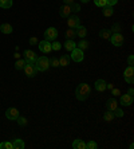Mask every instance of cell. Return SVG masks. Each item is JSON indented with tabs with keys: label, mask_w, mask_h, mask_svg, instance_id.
I'll return each mask as SVG.
<instances>
[{
	"label": "cell",
	"mask_w": 134,
	"mask_h": 149,
	"mask_svg": "<svg viewBox=\"0 0 134 149\" xmlns=\"http://www.w3.org/2000/svg\"><path fill=\"white\" fill-rule=\"evenodd\" d=\"M90 94H91V89L87 83H81L78 87H76L75 90V97L76 100L79 101H85L90 97Z\"/></svg>",
	"instance_id": "cell-1"
},
{
	"label": "cell",
	"mask_w": 134,
	"mask_h": 149,
	"mask_svg": "<svg viewBox=\"0 0 134 149\" xmlns=\"http://www.w3.org/2000/svg\"><path fill=\"white\" fill-rule=\"evenodd\" d=\"M34 65L36 71H46L50 67V59L47 56H39V58L35 59Z\"/></svg>",
	"instance_id": "cell-2"
},
{
	"label": "cell",
	"mask_w": 134,
	"mask_h": 149,
	"mask_svg": "<svg viewBox=\"0 0 134 149\" xmlns=\"http://www.w3.org/2000/svg\"><path fill=\"white\" fill-rule=\"evenodd\" d=\"M110 42H111V45L115 46V47H121V46L124 45L125 38H124V35L119 34V32H113L110 36Z\"/></svg>",
	"instance_id": "cell-3"
},
{
	"label": "cell",
	"mask_w": 134,
	"mask_h": 149,
	"mask_svg": "<svg viewBox=\"0 0 134 149\" xmlns=\"http://www.w3.org/2000/svg\"><path fill=\"white\" fill-rule=\"evenodd\" d=\"M70 58L74 61V62H82L83 59H85V54H83V50L78 49V47H75V49L71 51V55H70Z\"/></svg>",
	"instance_id": "cell-4"
},
{
	"label": "cell",
	"mask_w": 134,
	"mask_h": 149,
	"mask_svg": "<svg viewBox=\"0 0 134 149\" xmlns=\"http://www.w3.org/2000/svg\"><path fill=\"white\" fill-rule=\"evenodd\" d=\"M56 36H58V30L55 27H50L46 30L44 32V40H48V42H52L55 40Z\"/></svg>",
	"instance_id": "cell-5"
},
{
	"label": "cell",
	"mask_w": 134,
	"mask_h": 149,
	"mask_svg": "<svg viewBox=\"0 0 134 149\" xmlns=\"http://www.w3.org/2000/svg\"><path fill=\"white\" fill-rule=\"evenodd\" d=\"M24 73H26V75L30 77V78H32V77L36 75V69H35V65L34 63H26V66H24Z\"/></svg>",
	"instance_id": "cell-6"
},
{
	"label": "cell",
	"mask_w": 134,
	"mask_h": 149,
	"mask_svg": "<svg viewBox=\"0 0 134 149\" xmlns=\"http://www.w3.org/2000/svg\"><path fill=\"white\" fill-rule=\"evenodd\" d=\"M39 50H40L42 52H44V54H48V52L51 51V42L48 40H42L39 42Z\"/></svg>",
	"instance_id": "cell-7"
},
{
	"label": "cell",
	"mask_w": 134,
	"mask_h": 149,
	"mask_svg": "<svg viewBox=\"0 0 134 149\" xmlns=\"http://www.w3.org/2000/svg\"><path fill=\"white\" fill-rule=\"evenodd\" d=\"M67 24H69L70 28H78L79 26H81V20H79V17L76 16V15H74V16H70L69 20H67Z\"/></svg>",
	"instance_id": "cell-8"
},
{
	"label": "cell",
	"mask_w": 134,
	"mask_h": 149,
	"mask_svg": "<svg viewBox=\"0 0 134 149\" xmlns=\"http://www.w3.org/2000/svg\"><path fill=\"white\" fill-rule=\"evenodd\" d=\"M71 12H72V10H71V6H70V4H65V6H62L60 10H59V15H60L62 17L70 16Z\"/></svg>",
	"instance_id": "cell-9"
},
{
	"label": "cell",
	"mask_w": 134,
	"mask_h": 149,
	"mask_svg": "<svg viewBox=\"0 0 134 149\" xmlns=\"http://www.w3.org/2000/svg\"><path fill=\"white\" fill-rule=\"evenodd\" d=\"M119 97H121L119 102L122 106H130L133 104V97L129 95V94H124V95H119Z\"/></svg>",
	"instance_id": "cell-10"
},
{
	"label": "cell",
	"mask_w": 134,
	"mask_h": 149,
	"mask_svg": "<svg viewBox=\"0 0 134 149\" xmlns=\"http://www.w3.org/2000/svg\"><path fill=\"white\" fill-rule=\"evenodd\" d=\"M24 56H26V63H34L35 59H36V54H35L34 51H31V50H26L24 51Z\"/></svg>",
	"instance_id": "cell-11"
},
{
	"label": "cell",
	"mask_w": 134,
	"mask_h": 149,
	"mask_svg": "<svg viewBox=\"0 0 134 149\" xmlns=\"http://www.w3.org/2000/svg\"><path fill=\"white\" fill-rule=\"evenodd\" d=\"M6 117L8 120H16L19 117V110L16 108H10L7 111H6Z\"/></svg>",
	"instance_id": "cell-12"
},
{
	"label": "cell",
	"mask_w": 134,
	"mask_h": 149,
	"mask_svg": "<svg viewBox=\"0 0 134 149\" xmlns=\"http://www.w3.org/2000/svg\"><path fill=\"white\" fill-rule=\"evenodd\" d=\"M106 108H107V110L114 111L118 108V101L115 100V98H109L107 102H106Z\"/></svg>",
	"instance_id": "cell-13"
},
{
	"label": "cell",
	"mask_w": 134,
	"mask_h": 149,
	"mask_svg": "<svg viewBox=\"0 0 134 149\" xmlns=\"http://www.w3.org/2000/svg\"><path fill=\"white\" fill-rule=\"evenodd\" d=\"M106 85H107V83L105 82L103 79H98L95 82V85H94V87H95L97 91H105V90H106Z\"/></svg>",
	"instance_id": "cell-14"
},
{
	"label": "cell",
	"mask_w": 134,
	"mask_h": 149,
	"mask_svg": "<svg viewBox=\"0 0 134 149\" xmlns=\"http://www.w3.org/2000/svg\"><path fill=\"white\" fill-rule=\"evenodd\" d=\"M75 47H76V43L74 42V39H67V40H66V43H65V49L67 50L69 52H71L72 50L75 49Z\"/></svg>",
	"instance_id": "cell-15"
},
{
	"label": "cell",
	"mask_w": 134,
	"mask_h": 149,
	"mask_svg": "<svg viewBox=\"0 0 134 149\" xmlns=\"http://www.w3.org/2000/svg\"><path fill=\"white\" fill-rule=\"evenodd\" d=\"M72 148L74 149H86V144L83 140H75V141L72 142Z\"/></svg>",
	"instance_id": "cell-16"
},
{
	"label": "cell",
	"mask_w": 134,
	"mask_h": 149,
	"mask_svg": "<svg viewBox=\"0 0 134 149\" xmlns=\"http://www.w3.org/2000/svg\"><path fill=\"white\" fill-rule=\"evenodd\" d=\"M70 62H71V58L70 55H62V58L59 59V66H69Z\"/></svg>",
	"instance_id": "cell-17"
},
{
	"label": "cell",
	"mask_w": 134,
	"mask_h": 149,
	"mask_svg": "<svg viewBox=\"0 0 134 149\" xmlns=\"http://www.w3.org/2000/svg\"><path fill=\"white\" fill-rule=\"evenodd\" d=\"M24 142H23V140H20V139H16V140H14V142H12V148L14 149H24Z\"/></svg>",
	"instance_id": "cell-18"
},
{
	"label": "cell",
	"mask_w": 134,
	"mask_h": 149,
	"mask_svg": "<svg viewBox=\"0 0 134 149\" xmlns=\"http://www.w3.org/2000/svg\"><path fill=\"white\" fill-rule=\"evenodd\" d=\"M76 36H79V38H85L87 35V30H86V27H82V26H79L78 28H76Z\"/></svg>",
	"instance_id": "cell-19"
},
{
	"label": "cell",
	"mask_w": 134,
	"mask_h": 149,
	"mask_svg": "<svg viewBox=\"0 0 134 149\" xmlns=\"http://www.w3.org/2000/svg\"><path fill=\"white\" fill-rule=\"evenodd\" d=\"M0 31L3 34H11L12 32V26L8 24V23H4V24L0 26Z\"/></svg>",
	"instance_id": "cell-20"
},
{
	"label": "cell",
	"mask_w": 134,
	"mask_h": 149,
	"mask_svg": "<svg viewBox=\"0 0 134 149\" xmlns=\"http://www.w3.org/2000/svg\"><path fill=\"white\" fill-rule=\"evenodd\" d=\"M114 118H115V116H114V113L111 110H106V111H105V114H103V120H105L106 122L113 121Z\"/></svg>",
	"instance_id": "cell-21"
},
{
	"label": "cell",
	"mask_w": 134,
	"mask_h": 149,
	"mask_svg": "<svg viewBox=\"0 0 134 149\" xmlns=\"http://www.w3.org/2000/svg\"><path fill=\"white\" fill-rule=\"evenodd\" d=\"M102 14H103V16H105V17H110V16H113V14H114L113 7H109V6H106V7H103Z\"/></svg>",
	"instance_id": "cell-22"
},
{
	"label": "cell",
	"mask_w": 134,
	"mask_h": 149,
	"mask_svg": "<svg viewBox=\"0 0 134 149\" xmlns=\"http://www.w3.org/2000/svg\"><path fill=\"white\" fill-rule=\"evenodd\" d=\"M124 77L125 78H131V77H134V67L133 66L126 67L124 71Z\"/></svg>",
	"instance_id": "cell-23"
},
{
	"label": "cell",
	"mask_w": 134,
	"mask_h": 149,
	"mask_svg": "<svg viewBox=\"0 0 134 149\" xmlns=\"http://www.w3.org/2000/svg\"><path fill=\"white\" fill-rule=\"evenodd\" d=\"M24 66H26V61H23V59H16V63H15V69L16 70H23Z\"/></svg>",
	"instance_id": "cell-24"
},
{
	"label": "cell",
	"mask_w": 134,
	"mask_h": 149,
	"mask_svg": "<svg viewBox=\"0 0 134 149\" xmlns=\"http://www.w3.org/2000/svg\"><path fill=\"white\" fill-rule=\"evenodd\" d=\"M76 47L85 51V50H86V49H89V42H87V40H85V39H82V40L79 42V43H76Z\"/></svg>",
	"instance_id": "cell-25"
},
{
	"label": "cell",
	"mask_w": 134,
	"mask_h": 149,
	"mask_svg": "<svg viewBox=\"0 0 134 149\" xmlns=\"http://www.w3.org/2000/svg\"><path fill=\"white\" fill-rule=\"evenodd\" d=\"M99 36H101L102 39H110L111 31H110V30H102V31L99 32Z\"/></svg>",
	"instance_id": "cell-26"
},
{
	"label": "cell",
	"mask_w": 134,
	"mask_h": 149,
	"mask_svg": "<svg viewBox=\"0 0 134 149\" xmlns=\"http://www.w3.org/2000/svg\"><path fill=\"white\" fill-rule=\"evenodd\" d=\"M0 7L1 8H11L12 7V0H0Z\"/></svg>",
	"instance_id": "cell-27"
},
{
	"label": "cell",
	"mask_w": 134,
	"mask_h": 149,
	"mask_svg": "<svg viewBox=\"0 0 134 149\" xmlns=\"http://www.w3.org/2000/svg\"><path fill=\"white\" fill-rule=\"evenodd\" d=\"M66 36H67V39H74L76 36V32L74 28H69L67 31H66Z\"/></svg>",
	"instance_id": "cell-28"
},
{
	"label": "cell",
	"mask_w": 134,
	"mask_h": 149,
	"mask_svg": "<svg viewBox=\"0 0 134 149\" xmlns=\"http://www.w3.org/2000/svg\"><path fill=\"white\" fill-rule=\"evenodd\" d=\"M51 49L54 50V51H59V50L62 49V45H60L59 42H54V43H51Z\"/></svg>",
	"instance_id": "cell-29"
},
{
	"label": "cell",
	"mask_w": 134,
	"mask_h": 149,
	"mask_svg": "<svg viewBox=\"0 0 134 149\" xmlns=\"http://www.w3.org/2000/svg\"><path fill=\"white\" fill-rule=\"evenodd\" d=\"M16 120H17V122H19V125H20V126H26V125H27V118H24V117H22V116H19Z\"/></svg>",
	"instance_id": "cell-30"
},
{
	"label": "cell",
	"mask_w": 134,
	"mask_h": 149,
	"mask_svg": "<svg viewBox=\"0 0 134 149\" xmlns=\"http://www.w3.org/2000/svg\"><path fill=\"white\" fill-rule=\"evenodd\" d=\"M0 149H14L12 148V142H1Z\"/></svg>",
	"instance_id": "cell-31"
},
{
	"label": "cell",
	"mask_w": 134,
	"mask_h": 149,
	"mask_svg": "<svg viewBox=\"0 0 134 149\" xmlns=\"http://www.w3.org/2000/svg\"><path fill=\"white\" fill-rule=\"evenodd\" d=\"M86 148L87 149H97V148H98V144H97L95 141H89L86 144Z\"/></svg>",
	"instance_id": "cell-32"
},
{
	"label": "cell",
	"mask_w": 134,
	"mask_h": 149,
	"mask_svg": "<svg viewBox=\"0 0 134 149\" xmlns=\"http://www.w3.org/2000/svg\"><path fill=\"white\" fill-rule=\"evenodd\" d=\"M50 66L58 67L59 66V59L58 58H51V59H50Z\"/></svg>",
	"instance_id": "cell-33"
},
{
	"label": "cell",
	"mask_w": 134,
	"mask_h": 149,
	"mask_svg": "<svg viewBox=\"0 0 134 149\" xmlns=\"http://www.w3.org/2000/svg\"><path fill=\"white\" fill-rule=\"evenodd\" d=\"M97 7H106V0H94Z\"/></svg>",
	"instance_id": "cell-34"
},
{
	"label": "cell",
	"mask_w": 134,
	"mask_h": 149,
	"mask_svg": "<svg viewBox=\"0 0 134 149\" xmlns=\"http://www.w3.org/2000/svg\"><path fill=\"white\" fill-rule=\"evenodd\" d=\"M113 113H114V116H115V117H122V116H124V110H122V109H119V108H117L115 110L113 111Z\"/></svg>",
	"instance_id": "cell-35"
},
{
	"label": "cell",
	"mask_w": 134,
	"mask_h": 149,
	"mask_svg": "<svg viewBox=\"0 0 134 149\" xmlns=\"http://www.w3.org/2000/svg\"><path fill=\"white\" fill-rule=\"evenodd\" d=\"M71 10L74 11V12H79V11H81V6H79V4L72 3L71 4Z\"/></svg>",
	"instance_id": "cell-36"
},
{
	"label": "cell",
	"mask_w": 134,
	"mask_h": 149,
	"mask_svg": "<svg viewBox=\"0 0 134 149\" xmlns=\"http://www.w3.org/2000/svg\"><path fill=\"white\" fill-rule=\"evenodd\" d=\"M117 3H118V0H106V6H109V7H113Z\"/></svg>",
	"instance_id": "cell-37"
},
{
	"label": "cell",
	"mask_w": 134,
	"mask_h": 149,
	"mask_svg": "<svg viewBox=\"0 0 134 149\" xmlns=\"http://www.w3.org/2000/svg\"><path fill=\"white\" fill-rule=\"evenodd\" d=\"M111 93H113L114 97H119V95H121L119 89H114V87H113V89H111Z\"/></svg>",
	"instance_id": "cell-38"
},
{
	"label": "cell",
	"mask_w": 134,
	"mask_h": 149,
	"mask_svg": "<svg viewBox=\"0 0 134 149\" xmlns=\"http://www.w3.org/2000/svg\"><path fill=\"white\" fill-rule=\"evenodd\" d=\"M36 43H39V40H38V38L36 36H32V38H30V45H36Z\"/></svg>",
	"instance_id": "cell-39"
},
{
	"label": "cell",
	"mask_w": 134,
	"mask_h": 149,
	"mask_svg": "<svg viewBox=\"0 0 134 149\" xmlns=\"http://www.w3.org/2000/svg\"><path fill=\"white\" fill-rule=\"evenodd\" d=\"M127 63H129V66H133L134 65V56L133 55H129V58H127Z\"/></svg>",
	"instance_id": "cell-40"
},
{
	"label": "cell",
	"mask_w": 134,
	"mask_h": 149,
	"mask_svg": "<svg viewBox=\"0 0 134 149\" xmlns=\"http://www.w3.org/2000/svg\"><path fill=\"white\" fill-rule=\"evenodd\" d=\"M125 81H126L129 85H133L134 83V77H131V78H125Z\"/></svg>",
	"instance_id": "cell-41"
},
{
	"label": "cell",
	"mask_w": 134,
	"mask_h": 149,
	"mask_svg": "<svg viewBox=\"0 0 134 149\" xmlns=\"http://www.w3.org/2000/svg\"><path fill=\"white\" fill-rule=\"evenodd\" d=\"M113 32H119V26H113Z\"/></svg>",
	"instance_id": "cell-42"
},
{
	"label": "cell",
	"mask_w": 134,
	"mask_h": 149,
	"mask_svg": "<svg viewBox=\"0 0 134 149\" xmlns=\"http://www.w3.org/2000/svg\"><path fill=\"white\" fill-rule=\"evenodd\" d=\"M63 1H65V4H70V6L74 3V0H63Z\"/></svg>",
	"instance_id": "cell-43"
},
{
	"label": "cell",
	"mask_w": 134,
	"mask_h": 149,
	"mask_svg": "<svg viewBox=\"0 0 134 149\" xmlns=\"http://www.w3.org/2000/svg\"><path fill=\"white\" fill-rule=\"evenodd\" d=\"M127 94H129V95H131V97H133V95H134V90H133V89H129V91H127Z\"/></svg>",
	"instance_id": "cell-44"
},
{
	"label": "cell",
	"mask_w": 134,
	"mask_h": 149,
	"mask_svg": "<svg viewBox=\"0 0 134 149\" xmlns=\"http://www.w3.org/2000/svg\"><path fill=\"white\" fill-rule=\"evenodd\" d=\"M15 59H20V54H19V52H16V54H15Z\"/></svg>",
	"instance_id": "cell-45"
},
{
	"label": "cell",
	"mask_w": 134,
	"mask_h": 149,
	"mask_svg": "<svg viewBox=\"0 0 134 149\" xmlns=\"http://www.w3.org/2000/svg\"><path fill=\"white\" fill-rule=\"evenodd\" d=\"M81 1H82V3H89L90 0H81Z\"/></svg>",
	"instance_id": "cell-46"
}]
</instances>
